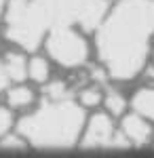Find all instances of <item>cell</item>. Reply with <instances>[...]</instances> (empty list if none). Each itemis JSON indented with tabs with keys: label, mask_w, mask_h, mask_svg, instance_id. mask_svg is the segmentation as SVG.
Masks as SVG:
<instances>
[{
	"label": "cell",
	"mask_w": 154,
	"mask_h": 158,
	"mask_svg": "<svg viewBox=\"0 0 154 158\" xmlns=\"http://www.w3.org/2000/svg\"><path fill=\"white\" fill-rule=\"evenodd\" d=\"M154 32V0H122L97 34L99 57L114 78H133L143 68Z\"/></svg>",
	"instance_id": "1"
},
{
	"label": "cell",
	"mask_w": 154,
	"mask_h": 158,
	"mask_svg": "<svg viewBox=\"0 0 154 158\" xmlns=\"http://www.w3.org/2000/svg\"><path fill=\"white\" fill-rule=\"evenodd\" d=\"M83 127V110L70 99L49 101L19 122V133L38 148H68Z\"/></svg>",
	"instance_id": "2"
},
{
	"label": "cell",
	"mask_w": 154,
	"mask_h": 158,
	"mask_svg": "<svg viewBox=\"0 0 154 158\" xmlns=\"http://www.w3.org/2000/svg\"><path fill=\"white\" fill-rule=\"evenodd\" d=\"M51 21L40 0H13L6 13V36L25 49H36Z\"/></svg>",
	"instance_id": "3"
},
{
	"label": "cell",
	"mask_w": 154,
	"mask_h": 158,
	"mask_svg": "<svg viewBox=\"0 0 154 158\" xmlns=\"http://www.w3.org/2000/svg\"><path fill=\"white\" fill-rule=\"evenodd\" d=\"M53 27L80 23L91 30L99 23L106 4L101 0H40Z\"/></svg>",
	"instance_id": "4"
},
{
	"label": "cell",
	"mask_w": 154,
	"mask_h": 158,
	"mask_svg": "<svg viewBox=\"0 0 154 158\" xmlns=\"http://www.w3.org/2000/svg\"><path fill=\"white\" fill-rule=\"evenodd\" d=\"M49 53L55 61H59L66 68H76L87 59V44L76 32H72L68 25H59L53 30L49 38Z\"/></svg>",
	"instance_id": "5"
},
{
	"label": "cell",
	"mask_w": 154,
	"mask_h": 158,
	"mask_svg": "<svg viewBox=\"0 0 154 158\" xmlns=\"http://www.w3.org/2000/svg\"><path fill=\"white\" fill-rule=\"evenodd\" d=\"M129 143L127 137H114L112 120L106 114H97L87 129V135L83 139L84 148H125Z\"/></svg>",
	"instance_id": "6"
},
{
	"label": "cell",
	"mask_w": 154,
	"mask_h": 158,
	"mask_svg": "<svg viewBox=\"0 0 154 158\" xmlns=\"http://www.w3.org/2000/svg\"><path fill=\"white\" fill-rule=\"evenodd\" d=\"M122 129H125V137L129 139L131 143H137V146L146 143L148 137H150V127L139 116H127Z\"/></svg>",
	"instance_id": "7"
},
{
	"label": "cell",
	"mask_w": 154,
	"mask_h": 158,
	"mask_svg": "<svg viewBox=\"0 0 154 158\" xmlns=\"http://www.w3.org/2000/svg\"><path fill=\"white\" fill-rule=\"evenodd\" d=\"M133 106L135 110L148 116V118H154V89H146V91H139L135 99H133Z\"/></svg>",
	"instance_id": "8"
},
{
	"label": "cell",
	"mask_w": 154,
	"mask_h": 158,
	"mask_svg": "<svg viewBox=\"0 0 154 158\" xmlns=\"http://www.w3.org/2000/svg\"><path fill=\"white\" fill-rule=\"evenodd\" d=\"M6 74H9V78H13V80H24L25 76H28V63L24 61V57L21 55H9L6 57Z\"/></svg>",
	"instance_id": "9"
},
{
	"label": "cell",
	"mask_w": 154,
	"mask_h": 158,
	"mask_svg": "<svg viewBox=\"0 0 154 158\" xmlns=\"http://www.w3.org/2000/svg\"><path fill=\"white\" fill-rule=\"evenodd\" d=\"M28 74L34 78L36 82H45L49 78V65L45 59H32L28 63Z\"/></svg>",
	"instance_id": "10"
},
{
	"label": "cell",
	"mask_w": 154,
	"mask_h": 158,
	"mask_svg": "<svg viewBox=\"0 0 154 158\" xmlns=\"http://www.w3.org/2000/svg\"><path fill=\"white\" fill-rule=\"evenodd\" d=\"M32 99H34L32 91H30V89H25V86H17V89H13L11 93H9V103H11V106H15V108L28 106Z\"/></svg>",
	"instance_id": "11"
},
{
	"label": "cell",
	"mask_w": 154,
	"mask_h": 158,
	"mask_svg": "<svg viewBox=\"0 0 154 158\" xmlns=\"http://www.w3.org/2000/svg\"><path fill=\"white\" fill-rule=\"evenodd\" d=\"M45 93L49 95L51 101H61V99H70V93H68V89L63 82H53V85H49L45 89Z\"/></svg>",
	"instance_id": "12"
},
{
	"label": "cell",
	"mask_w": 154,
	"mask_h": 158,
	"mask_svg": "<svg viewBox=\"0 0 154 158\" xmlns=\"http://www.w3.org/2000/svg\"><path fill=\"white\" fill-rule=\"evenodd\" d=\"M106 103H108V110H110L112 114H120L122 108H125V99L120 97L118 93H114V91H110V93H108Z\"/></svg>",
	"instance_id": "13"
},
{
	"label": "cell",
	"mask_w": 154,
	"mask_h": 158,
	"mask_svg": "<svg viewBox=\"0 0 154 158\" xmlns=\"http://www.w3.org/2000/svg\"><path fill=\"white\" fill-rule=\"evenodd\" d=\"M99 91L97 89H89V91H83V95H80V101H83L84 106H95V103H99Z\"/></svg>",
	"instance_id": "14"
},
{
	"label": "cell",
	"mask_w": 154,
	"mask_h": 158,
	"mask_svg": "<svg viewBox=\"0 0 154 158\" xmlns=\"http://www.w3.org/2000/svg\"><path fill=\"white\" fill-rule=\"evenodd\" d=\"M9 124H11V116H9V112L0 108V135L9 129Z\"/></svg>",
	"instance_id": "15"
},
{
	"label": "cell",
	"mask_w": 154,
	"mask_h": 158,
	"mask_svg": "<svg viewBox=\"0 0 154 158\" xmlns=\"http://www.w3.org/2000/svg\"><path fill=\"white\" fill-rule=\"evenodd\" d=\"M6 82H9V74H6V68L0 63V89H4Z\"/></svg>",
	"instance_id": "16"
},
{
	"label": "cell",
	"mask_w": 154,
	"mask_h": 158,
	"mask_svg": "<svg viewBox=\"0 0 154 158\" xmlns=\"http://www.w3.org/2000/svg\"><path fill=\"white\" fill-rule=\"evenodd\" d=\"M4 146H9V148H21V143H19L17 139H9V141H4Z\"/></svg>",
	"instance_id": "17"
},
{
	"label": "cell",
	"mask_w": 154,
	"mask_h": 158,
	"mask_svg": "<svg viewBox=\"0 0 154 158\" xmlns=\"http://www.w3.org/2000/svg\"><path fill=\"white\" fill-rule=\"evenodd\" d=\"M0 11H2V0H0Z\"/></svg>",
	"instance_id": "18"
}]
</instances>
